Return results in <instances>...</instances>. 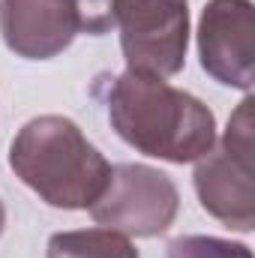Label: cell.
<instances>
[{
  "label": "cell",
  "instance_id": "1",
  "mask_svg": "<svg viewBox=\"0 0 255 258\" xmlns=\"http://www.w3.org/2000/svg\"><path fill=\"white\" fill-rule=\"evenodd\" d=\"M105 108L114 132L144 156L165 162H198L216 144L213 111L165 78L123 72L105 84Z\"/></svg>",
  "mask_w": 255,
  "mask_h": 258
},
{
  "label": "cell",
  "instance_id": "2",
  "mask_svg": "<svg viewBox=\"0 0 255 258\" xmlns=\"http://www.w3.org/2000/svg\"><path fill=\"white\" fill-rule=\"evenodd\" d=\"M9 168L45 204L87 210L108 183V159L69 117L42 114L27 120L9 144Z\"/></svg>",
  "mask_w": 255,
  "mask_h": 258
},
{
  "label": "cell",
  "instance_id": "3",
  "mask_svg": "<svg viewBox=\"0 0 255 258\" xmlns=\"http://www.w3.org/2000/svg\"><path fill=\"white\" fill-rule=\"evenodd\" d=\"M252 96L231 114L219 144L195 165V192L201 207L225 228H255V165H252Z\"/></svg>",
  "mask_w": 255,
  "mask_h": 258
},
{
  "label": "cell",
  "instance_id": "4",
  "mask_svg": "<svg viewBox=\"0 0 255 258\" xmlns=\"http://www.w3.org/2000/svg\"><path fill=\"white\" fill-rule=\"evenodd\" d=\"M114 27L129 72L168 78L186 63L189 3L186 0H114Z\"/></svg>",
  "mask_w": 255,
  "mask_h": 258
},
{
  "label": "cell",
  "instance_id": "5",
  "mask_svg": "<svg viewBox=\"0 0 255 258\" xmlns=\"http://www.w3.org/2000/svg\"><path fill=\"white\" fill-rule=\"evenodd\" d=\"M177 207L180 195L165 171L138 162H120L111 165L105 189L87 210L102 228L120 231L126 237H156L171 228Z\"/></svg>",
  "mask_w": 255,
  "mask_h": 258
},
{
  "label": "cell",
  "instance_id": "6",
  "mask_svg": "<svg viewBox=\"0 0 255 258\" xmlns=\"http://www.w3.org/2000/svg\"><path fill=\"white\" fill-rule=\"evenodd\" d=\"M201 69L225 87L249 90L255 78V9L249 0H210L198 21Z\"/></svg>",
  "mask_w": 255,
  "mask_h": 258
},
{
  "label": "cell",
  "instance_id": "7",
  "mask_svg": "<svg viewBox=\"0 0 255 258\" xmlns=\"http://www.w3.org/2000/svg\"><path fill=\"white\" fill-rule=\"evenodd\" d=\"M0 36L27 60L57 57L78 36L72 0H0Z\"/></svg>",
  "mask_w": 255,
  "mask_h": 258
},
{
  "label": "cell",
  "instance_id": "8",
  "mask_svg": "<svg viewBox=\"0 0 255 258\" xmlns=\"http://www.w3.org/2000/svg\"><path fill=\"white\" fill-rule=\"evenodd\" d=\"M45 258H138L126 234L111 228H81L60 231L48 240Z\"/></svg>",
  "mask_w": 255,
  "mask_h": 258
},
{
  "label": "cell",
  "instance_id": "9",
  "mask_svg": "<svg viewBox=\"0 0 255 258\" xmlns=\"http://www.w3.org/2000/svg\"><path fill=\"white\" fill-rule=\"evenodd\" d=\"M168 258H252L249 246L207 234H183L168 243Z\"/></svg>",
  "mask_w": 255,
  "mask_h": 258
},
{
  "label": "cell",
  "instance_id": "10",
  "mask_svg": "<svg viewBox=\"0 0 255 258\" xmlns=\"http://www.w3.org/2000/svg\"><path fill=\"white\" fill-rule=\"evenodd\" d=\"M78 33L102 36L114 27V0H72Z\"/></svg>",
  "mask_w": 255,
  "mask_h": 258
},
{
  "label": "cell",
  "instance_id": "11",
  "mask_svg": "<svg viewBox=\"0 0 255 258\" xmlns=\"http://www.w3.org/2000/svg\"><path fill=\"white\" fill-rule=\"evenodd\" d=\"M3 225H6V210H3V201H0V234H3Z\"/></svg>",
  "mask_w": 255,
  "mask_h": 258
}]
</instances>
